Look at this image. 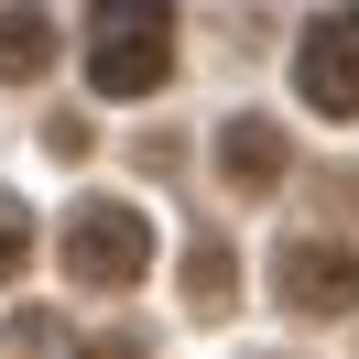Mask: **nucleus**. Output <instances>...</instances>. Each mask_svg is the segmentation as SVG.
<instances>
[{"mask_svg": "<svg viewBox=\"0 0 359 359\" xmlns=\"http://www.w3.org/2000/svg\"><path fill=\"white\" fill-rule=\"evenodd\" d=\"M44 66H55V11L11 0V11H0V88H33Z\"/></svg>", "mask_w": 359, "mask_h": 359, "instance_id": "obj_6", "label": "nucleus"}, {"mask_svg": "<svg viewBox=\"0 0 359 359\" xmlns=\"http://www.w3.org/2000/svg\"><path fill=\"white\" fill-rule=\"evenodd\" d=\"M88 142H98L88 120H55V131H44V153H55V163H88Z\"/></svg>", "mask_w": 359, "mask_h": 359, "instance_id": "obj_10", "label": "nucleus"}, {"mask_svg": "<svg viewBox=\"0 0 359 359\" xmlns=\"http://www.w3.org/2000/svg\"><path fill=\"white\" fill-rule=\"evenodd\" d=\"M22 262H33V207L0 196V283H22Z\"/></svg>", "mask_w": 359, "mask_h": 359, "instance_id": "obj_8", "label": "nucleus"}, {"mask_svg": "<svg viewBox=\"0 0 359 359\" xmlns=\"http://www.w3.org/2000/svg\"><path fill=\"white\" fill-rule=\"evenodd\" d=\"M283 175H294V131H283V120H262V109L218 120V185H229V196H272Z\"/></svg>", "mask_w": 359, "mask_h": 359, "instance_id": "obj_5", "label": "nucleus"}, {"mask_svg": "<svg viewBox=\"0 0 359 359\" xmlns=\"http://www.w3.org/2000/svg\"><path fill=\"white\" fill-rule=\"evenodd\" d=\"M76 359H153V348H142L131 327H109V337H88V348H76Z\"/></svg>", "mask_w": 359, "mask_h": 359, "instance_id": "obj_11", "label": "nucleus"}, {"mask_svg": "<svg viewBox=\"0 0 359 359\" xmlns=\"http://www.w3.org/2000/svg\"><path fill=\"white\" fill-rule=\"evenodd\" d=\"M185 305H196V316H229V305H240V250H229V240H196V250H185Z\"/></svg>", "mask_w": 359, "mask_h": 359, "instance_id": "obj_7", "label": "nucleus"}, {"mask_svg": "<svg viewBox=\"0 0 359 359\" xmlns=\"http://www.w3.org/2000/svg\"><path fill=\"white\" fill-rule=\"evenodd\" d=\"M305 196H316V218H359V163H327Z\"/></svg>", "mask_w": 359, "mask_h": 359, "instance_id": "obj_9", "label": "nucleus"}, {"mask_svg": "<svg viewBox=\"0 0 359 359\" xmlns=\"http://www.w3.org/2000/svg\"><path fill=\"white\" fill-rule=\"evenodd\" d=\"M294 98L327 109V120H359V11L305 22V44H294Z\"/></svg>", "mask_w": 359, "mask_h": 359, "instance_id": "obj_4", "label": "nucleus"}, {"mask_svg": "<svg viewBox=\"0 0 359 359\" xmlns=\"http://www.w3.org/2000/svg\"><path fill=\"white\" fill-rule=\"evenodd\" d=\"M175 76V0H88V88L153 98Z\"/></svg>", "mask_w": 359, "mask_h": 359, "instance_id": "obj_1", "label": "nucleus"}, {"mask_svg": "<svg viewBox=\"0 0 359 359\" xmlns=\"http://www.w3.org/2000/svg\"><path fill=\"white\" fill-rule=\"evenodd\" d=\"M142 272H153V218H142V207H120V196L66 207V283H88V294H131Z\"/></svg>", "mask_w": 359, "mask_h": 359, "instance_id": "obj_2", "label": "nucleus"}, {"mask_svg": "<svg viewBox=\"0 0 359 359\" xmlns=\"http://www.w3.org/2000/svg\"><path fill=\"white\" fill-rule=\"evenodd\" d=\"M272 305L305 316V327H337V316H359V250L327 240V229H305V240L272 250Z\"/></svg>", "mask_w": 359, "mask_h": 359, "instance_id": "obj_3", "label": "nucleus"}]
</instances>
